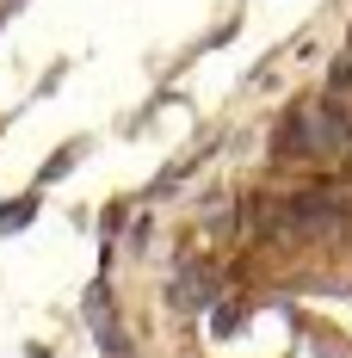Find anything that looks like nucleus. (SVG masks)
Returning <instances> with one entry per match:
<instances>
[{"mask_svg": "<svg viewBox=\"0 0 352 358\" xmlns=\"http://www.w3.org/2000/svg\"><path fill=\"white\" fill-rule=\"evenodd\" d=\"M340 222H346V204H340L334 192L290 198V210H284V229H290V235H309V241H316V235H334Z\"/></svg>", "mask_w": 352, "mask_h": 358, "instance_id": "nucleus-1", "label": "nucleus"}, {"mask_svg": "<svg viewBox=\"0 0 352 358\" xmlns=\"http://www.w3.org/2000/svg\"><path fill=\"white\" fill-rule=\"evenodd\" d=\"M352 87V62H334V93H346Z\"/></svg>", "mask_w": 352, "mask_h": 358, "instance_id": "nucleus-2", "label": "nucleus"}]
</instances>
